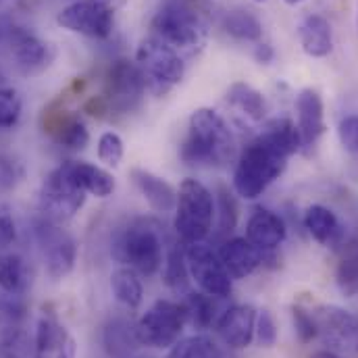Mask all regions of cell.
Returning a JSON list of instances; mask_svg holds the SVG:
<instances>
[{
	"label": "cell",
	"instance_id": "cell-14",
	"mask_svg": "<svg viewBox=\"0 0 358 358\" xmlns=\"http://www.w3.org/2000/svg\"><path fill=\"white\" fill-rule=\"evenodd\" d=\"M76 355L78 344L69 329L52 313H44L36 325L34 358H76Z\"/></svg>",
	"mask_w": 358,
	"mask_h": 358
},
{
	"label": "cell",
	"instance_id": "cell-24",
	"mask_svg": "<svg viewBox=\"0 0 358 358\" xmlns=\"http://www.w3.org/2000/svg\"><path fill=\"white\" fill-rule=\"evenodd\" d=\"M304 227L308 229V234L319 242V244H336L342 236V227H340V221L338 217L321 206V204H313L306 208L304 213Z\"/></svg>",
	"mask_w": 358,
	"mask_h": 358
},
{
	"label": "cell",
	"instance_id": "cell-6",
	"mask_svg": "<svg viewBox=\"0 0 358 358\" xmlns=\"http://www.w3.org/2000/svg\"><path fill=\"white\" fill-rule=\"evenodd\" d=\"M152 29L161 42L169 44L176 50L192 52L204 40L202 21L187 4L179 0H169L157 10L152 19Z\"/></svg>",
	"mask_w": 358,
	"mask_h": 358
},
{
	"label": "cell",
	"instance_id": "cell-37",
	"mask_svg": "<svg viewBox=\"0 0 358 358\" xmlns=\"http://www.w3.org/2000/svg\"><path fill=\"white\" fill-rule=\"evenodd\" d=\"M255 338L259 340L261 346L271 348L277 342V323L268 310L257 313V325H255Z\"/></svg>",
	"mask_w": 358,
	"mask_h": 358
},
{
	"label": "cell",
	"instance_id": "cell-17",
	"mask_svg": "<svg viewBox=\"0 0 358 358\" xmlns=\"http://www.w3.org/2000/svg\"><path fill=\"white\" fill-rule=\"evenodd\" d=\"M255 325H257V310L250 304L229 306L215 323L217 334L221 336L225 346L234 350H242L252 344Z\"/></svg>",
	"mask_w": 358,
	"mask_h": 358
},
{
	"label": "cell",
	"instance_id": "cell-28",
	"mask_svg": "<svg viewBox=\"0 0 358 358\" xmlns=\"http://www.w3.org/2000/svg\"><path fill=\"white\" fill-rule=\"evenodd\" d=\"M336 281L342 294H358V234H355L340 252V263L336 268Z\"/></svg>",
	"mask_w": 358,
	"mask_h": 358
},
{
	"label": "cell",
	"instance_id": "cell-20",
	"mask_svg": "<svg viewBox=\"0 0 358 358\" xmlns=\"http://www.w3.org/2000/svg\"><path fill=\"white\" fill-rule=\"evenodd\" d=\"M298 38L302 50L313 59H323L334 50V34L331 25L323 15H306L298 27Z\"/></svg>",
	"mask_w": 358,
	"mask_h": 358
},
{
	"label": "cell",
	"instance_id": "cell-44",
	"mask_svg": "<svg viewBox=\"0 0 358 358\" xmlns=\"http://www.w3.org/2000/svg\"><path fill=\"white\" fill-rule=\"evenodd\" d=\"M96 2H100V4H104V6H108L110 10L123 8V6L127 4V0H96Z\"/></svg>",
	"mask_w": 358,
	"mask_h": 358
},
{
	"label": "cell",
	"instance_id": "cell-8",
	"mask_svg": "<svg viewBox=\"0 0 358 358\" xmlns=\"http://www.w3.org/2000/svg\"><path fill=\"white\" fill-rule=\"evenodd\" d=\"M86 202V192L69 176L67 165L50 171L42 183L40 210L46 221L65 223L73 219Z\"/></svg>",
	"mask_w": 358,
	"mask_h": 358
},
{
	"label": "cell",
	"instance_id": "cell-9",
	"mask_svg": "<svg viewBox=\"0 0 358 358\" xmlns=\"http://www.w3.org/2000/svg\"><path fill=\"white\" fill-rule=\"evenodd\" d=\"M146 90V80L138 63L129 59H117L106 73V86L102 98L108 104V113L127 115L142 104Z\"/></svg>",
	"mask_w": 358,
	"mask_h": 358
},
{
	"label": "cell",
	"instance_id": "cell-34",
	"mask_svg": "<svg viewBox=\"0 0 358 358\" xmlns=\"http://www.w3.org/2000/svg\"><path fill=\"white\" fill-rule=\"evenodd\" d=\"M215 213H219V236L231 234L238 223V204H236L234 194L225 185H219Z\"/></svg>",
	"mask_w": 358,
	"mask_h": 358
},
{
	"label": "cell",
	"instance_id": "cell-40",
	"mask_svg": "<svg viewBox=\"0 0 358 358\" xmlns=\"http://www.w3.org/2000/svg\"><path fill=\"white\" fill-rule=\"evenodd\" d=\"M4 352L6 358H29V355L34 357V350L29 352V344L23 334L8 336V340L4 342Z\"/></svg>",
	"mask_w": 358,
	"mask_h": 358
},
{
	"label": "cell",
	"instance_id": "cell-47",
	"mask_svg": "<svg viewBox=\"0 0 358 358\" xmlns=\"http://www.w3.org/2000/svg\"><path fill=\"white\" fill-rule=\"evenodd\" d=\"M259 2H265V0H259Z\"/></svg>",
	"mask_w": 358,
	"mask_h": 358
},
{
	"label": "cell",
	"instance_id": "cell-19",
	"mask_svg": "<svg viewBox=\"0 0 358 358\" xmlns=\"http://www.w3.org/2000/svg\"><path fill=\"white\" fill-rule=\"evenodd\" d=\"M246 238L252 242L259 250L268 252L279 248L287 238V227L279 215H275L268 208H257L246 225Z\"/></svg>",
	"mask_w": 358,
	"mask_h": 358
},
{
	"label": "cell",
	"instance_id": "cell-45",
	"mask_svg": "<svg viewBox=\"0 0 358 358\" xmlns=\"http://www.w3.org/2000/svg\"><path fill=\"white\" fill-rule=\"evenodd\" d=\"M310 358H340L338 355H334V352H329V350H321V352H315Z\"/></svg>",
	"mask_w": 358,
	"mask_h": 358
},
{
	"label": "cell",
	"instance_id": "cell-2",
	"mask_svg": "<svg viewBox=\"0 0 358 358\" xmlns=\"http://www.w3.org/2000/svg\"><path fill=\"white\" fill-rule=\"evenodd\" d=\"M236 138L225 119L213 108H198L189 117L179 157L192 167H225L236 157Z\"/></svg>",
	"mask_w": 358,
	"mask_h": 358
},
{
	"label": "cell",
	"instance_id": "cell-21",
	"mask_svg": "<svg viewBox=\"0 0 358 358\" xmlns=\"http://www.w3.org/2000/svg\"><path fill=\"white\" fill-rule=\"evenodd\" d=\"M134 183L146 198V202L157 210V213H169L178 204V192L173 189L171 183H167L163 178L146 171V169H134L131 171Z\"/></svg>",
	"mask_w": 358,
	"mask_h": 358
},
{
	"label": "cell",
	"instance_id": "cell-25",
	"mask_svg": "<svg viewBox=\"0 0 358 358\" xmlns=\"http://www.w3.org/2000/svg\"><path fill=\"white\" fill-rule=\"evenodd\" d=\"M221 27L236 40L242 42H259L263 38V23L255 10L248 8H231L223 15Z\"/></svg>",
	"mask_w": 358,
	"mask_h": 358
},
{
	"label": "cell",
	"instance_id": "cell-22",
	"mask_svg": "<svg viewBox=\"0 0 358 358\" xmlns=\"http://www.w3.org/2000/svg\"><path fill=\"white\" fill-rule=\"evenodd\" d=\"M46 131L65 148L71 150H82L86 148L90 142L88 127L84 125V121L71 113H57L52 119L46 121Z\"/></svg>",
	"mask_w": 358,
	"mask_h": 358
},
{
	"label": "cell",
	"instance_id": "cell-33",
	"mask_svg": "<svg viewBox=\"0 0 358 358\" xmlns=\"http://www.w3.org/2000/svg\"><path fill=\"white\" fill-rule=\"evenodd\" d=\"M25 285V265L17 255L0 257V289L6 294H19Z\"/></svg>",
	"mask_w": 358,
	"mask_h": 358
},
{
	"label": "cell",
	"instance_id": "cell-13",
	"mask_svg": "<svg viewBox=\"0 0 358 358\" xmlns=\"http://www.w3.org/2000/svg\"><path fill=\"white\" fill-rule=\"evenodd\" d=\"M38 242L44 252V265L46 273L52 279H63L67 277L78 261V244L76 240L65 234L63 229L57 227L52 221H42L38 225Z\"/></svg>",
	"mask_w": 358,
	"mask_h": 358
},
{
	"label": "cell",
	"instance_id": "cell-12",
	"mask_svg": "<svg viewBox=\"0 0 358 358\" xmlns=\"http://www.w3.org/2000/svg\"><path fill=\"white\" fill-rule=\"evenodd\" d=\"M317 338L340 350L358 352V315L340 306H319L310 313Z\"/></svg>",
	"mask_w": 358,
	"mask_h": 358
},
{
	"label": "cell",
	"instance_id": "cell-4",
	"mask_svg": "<svg viewBox=\"0 0 358 358\" xmlns=\"http://www.w3.org/2000/svg\"><path fill=\"white\" fill-rule=\"evenodd\" d=\"M215 221V196L198 179H183L178 192L173 227L183 244L204 242Z\"/></svg>",
	"mask_w": 358,
	"mask_h": 358
},
{
	"label": "cell",
	"instance_id": "cell-29",
	"mask_svg": "<svg viewBox=\"0 0 358 358\" xmlns=\"http://www.w3.org/2000/svg\"><path fill=\"white\" fill-rule=\"evenodd\" d=\"M136 327H131L123 319H115L104 329V346L113 358H129L136 348Z\"/></svg>",
	"mask_w": 358,
	"mask_h": 358
},
{
	"label": "cell",
	"instance_id": "cell-3",
	"mask_svg": "<svg viewBox=\"0 0 358 358\" xmlns=\"http://www.w3.org/2000/svg\"><path fill=\"white\" fill-rule=\"evenodd\" d=\"M110 252L117 263L131 267L140 275H155L165 263V248L161 234L144 219L127 223L113 240Z\"/></svg>",
	"mask_w": 358,
	"mask_h": 358
},
{
	"label": "cell",
	"instance_id": "cell-31",
	"mask_svg": "<svg viewBox=\"0 0 358 358\" xmlns=\"http://www.w3.org/2000/svg\"><path fill=\"white\" fill-rule=\"evenodd\" d=\"M167 358H223V350L206 336H189L171 346Z\"/></svg>",
	"mask_w": 358,
	"mask_h": 358
},
{
	"label": "cell",
	"instance_id": "cell-18",
	"mask_svg": "<svg viewBox=\"0 0 358 358\" xmlns=\"http://www.w3.org/2000/svg\"><path fill=\"white\" fill-rule=\"evenodd\" d=\"M217 255L231 279H244L252 275L265 261V252L259 250L252 242H248V238L225 240Z\"/></svg>",
	"mask_w": 358,
	"mask_h": 358
},
{
	"label": "cell",
	"instance_id": "cell-42",
	"mask_svg": "<svg viewBox=\"0 0 358 358\" xmlns=\"http://www.w3.org/2000/svg\"><path fill=\"white\" fill-rule=\"evenodd\" d=\"M15 183V169L8 161L0 159V189H6Z\"/></svg>",
	"mask_w": 358,
	"mask_h": 358
},
{
	"label": "cell",
	"instance_id": "cell-16",
	"mask_svg": "<svg viewBox=\"0 0 358 358\" xmlns=\"http://www.w3.org/2000/svg\"><path fill=\"white\" fill-rule=\"evenodd\" d=\"M10 52L17 63V67L25 76H34L44 71L52 59H55V48L40 40L34 34H27L23 29H10Z\"/></svg>",
	"mask_w": 358,
	"mask_h": 358
},
{
	"label": "cell",
	"instance_id": "cell-43",
	"mask_svg": "<svg viewBox=\"0 0 358 358\" xmlns=\"http://www.w3.org/2000/svg\"><path fill=\"white\" fill-rule=\"evenodd\" d=\"M255 59H257L261 65H268V63L275 59L273 46H271V44H259V46L255 48Z\"/></svg>",
	"mask_w": 358,
	"mask_h": 358
},
{
	"label": "cell",
	"instance_id": "cell-10",
	"mask_svg": "<svg viewBox=\"0 0 358 358\" xmlns=\"http://www.w3.org/2000/svg\"><path fill=\"white\" fill-rule=\"evenodd\" d=\"M183 252L192 281H196V285L204 294L213 298H227L231 294V275L210 246H206L204 242L185 244Z\"/></svg>",
	"mask_w": 358,
	"mask_h": 358
},
{
	"label": "cell",
	"instance_id": "cell-15",
	"mask_svg": "<svg viewBox=\"0 0 358 358\" xmlns=\"http://www.w3.org/2000/svg\"><path fill=\"white\" fill-rule=\"evenodd\" d=\"M296 113H298V134H300V148L310 152L319 138L325 134V106L323 98L317 90H302L296 98Z\"/></svg>",
	"mask_w": 358,
	"mask_h": 358
},
{
	"label": "cell",
	"instance_id": "cell-23",
	"mask_svg": "<svg viewBox=\"0 0 358 358\" xmlns=\"http://www.w3.org/2000/svg\"><path fill=\"white\" fill-rule=\"evenodd\" d=\"M65 165H67L69 176L73 178V181L90 196L106 198L115 192V178L106 169L92 165L88 161H69Z\"/></svg>",
	"mask_w": 358,
	"mask_h": 358
},
{
	"label": "cell",
	"instance_id": "cell-32",
	"mask_svg": "<svg viewBox=\"0 0 358 358\" xmlns=\"http://www.w3.org/2000/svg\"><path fill=\"white\" fill-rule=\"evenodd\" d=\"M163 279L165 283L173 289L187 294L189 287V271L185 263V252L179 250V246H173L167 255H165V263H163Z\"/></svg>",
	"mask_w": 358,
	"mask_h": 358
},
{
	"label": "cell",
	"instance_id": "cell-30",
	"mask_svg": "<svg viewBox=\"0 0 358 358\" xmlns=\"http://www.w3.org/2000/svg\"><path fill=\"white\" fill-rule=\"evenodd\" d=\"M185 323L196 329H208L215 321V298L204 292H187L183 298Z\"/></svg>",
	"mask_w": 358,
	"mask_h": 358
},
{
	"label": "cell",
	"instance_id": "cell-48",
	"mask_svg": "<svg viewBox=\"0 0 358 358\" xmlns=\"http://www.w3.org/2000/svg\"><path fill=\"white\" fill-rule=\"evenodd\" d=\"M0 2H2V0H0Z\"/></svg>",
	"mask_w": 358,
	"mask_h": 358
},
{
	"label": "cell",
	"instance_id": "cell-38",
	"mask_svg": "<svg viewBox=\"0 0 358 358\" xmlns=\"http://www.w3.org/2000/svg\"><path fill=\"white\" fill-rule=\"evenodd\" d=\"M338 134H340L342 146H344L348 152H352V155H357L358 157V115H348V117H344L342 123H340Z\"/></svg>",
	"mask_w": 358,
	"mask_h": 358
},
{
	"label": "cell",
	"instance_id": "cell-36",
	"mask_svg": "<svg viewBox=\"0 0 358 358\" xmlns=\"http://www.w3.org/2000/svg\"><path fill=\"white\" fill-rule=\"evenodd\" d=\"M21 117V96L13 88H0V127L17 125Z\"/></svg>",
	"mask_w": 358,
	"mask_h": 358
},
{
	"label": "cell",
	"instance_id": "cell-11",
	"mask_svg": "<svg viewBox=\"0 0 358 358\" xmlns=\"http://www.w3.org/2000/svg\"><path fill=\"white\" fill-rule=\"evenodd\" d=\"M57 23L73 34L104 40L113 34L115 10L96 0H78L61 8V13L57 15Z\"/></svg>",
	"mask_w": 358,
	"mask_h": 358
},
{
	"label": "cell",
	"instance_id": "cell-46",
	"mask_svg": "<svg viewBox=\"0 0 358 358\" xmlns=\"http://www.w3.org/2000/svg\"><path fill=\"white\" fill-rule=\"evenodd\" d=\"M287 4H298V2H302V0H285Z\"/></svg>",
	"mask_w": 358,
	"mask_h": 358
},
{
	"label": "cell",
	"instance_id": "cell-27",
	"mask_svg": "<svg viewBox=\"0 0 358 358\" xmlns=\"http://www.w3.org/2000/svg\"><path fill=\"white\" fill-rule=\"evenodd\" d=\"M227 102L234 108L242 110L246 117L255 119V121H263L265 115H267V100H265V96L259 90L244 84V82H236V84L229 86V90H227Z\"/></svg>",
	"mask_w": 358,
	"mask_h": 358
},
{
	"label": "cell",
	"instance_id": "cell-39",
	"mask_svg": "<svg viewBox=\"0 0 358 358\" xmlns=\"http://www.w3.org/2000/svg\"><path fill=\"white\" fill-rule=\"evenodd\" d=\"M294 327H296V334L300 338L302 344H308L317 338V329H315V321L310 317V313H306L304 308L300 306H294Z\"/></svg>",
	"mask_w": 358,
	"mask_h": 358
},
{
	"label": "cell",
	"instance_id": "cell-1",
	"mask_svg": "<svg viewBox=\"0 0 358 358\" xmlns=\"http://www.w3.org/2000/svg\"><path fill=\"white\" fill-rule=\"evenodd\" d=\"M298 150L300 134L289 119H275L267 123L263 134L240 155L234 173L236 192L246 200L259 198L285 171L287 159Z\"/></svg>",
	"mask_w": 358,
	"mask_h": 358
},
{
	"label": "cell",
	"instance_id": "cell-7",
	"mask_svg": "<svg viewBox=\"0 0 358 358\" xmlns=\"http://www.w3.org/2000/svg\"><path fill=\"white\" fill-rule=\"evenodd\" d=\"M185 325V310L181 302L157 300L136 323V338L140 346L167 350L176 346Z\"/></svg>",
	"mask_w": 358,
	"mask_h": 358
},
{
	"label": "cell",
	"instance_id": "cell-35",
	"mask_svg": "<svg viewBox=\"0 0 358 358\" xmlns=\"http://www.w3.org/2000/svg\"><path fill=\"white\" fill-rule=\"evenodd\" d=\"M98 159L106 167H117L123 159V140L115 131H104L98 138Z\"/></svg>",
	"mask_w": 358,
	"mask_h": 358
},
{
	"label": "cell",
	"instance_id": "cell-26",
	"mask_svg": "<svg viewBox=\"0 0 358 358\" xmlns=\"http://www.w3.org/2000/svg\"><path fill=\"white\" fill-rule=\"evenodd\" d=\"M110 289L119 304L125 308H138L144 300V285L140 279V273L131 267L115 268L110 275Z\"/></svg>",
	"mask_w": 358,
	"mask_h": 358
},
{
	"label": "cell",
	"instance_id": "cell-5",
	"mask_svg": "<svg viewBox=\"0 0 358 358\" xmlns=\"http://www.w3.org/2000/svg\"><path fill=\"white\" fill-rule=\"evenodd\" d=\"M136 63L146 80V88L157 94H165L176 88L185 73V65L178 50L159 38H146L140 42Z\"/></svg>",
	"mask_w": 358,
	"mask_h": 358
},
{
	"label": "cell",
	"instance_id": "cell-41",
	"mask_svg": "<svg viewBox=\"0 0 358 358\" xmlns=\"http://www.w3.org/2000/svg\"><path fill=\"white\" fill-rule=\"evenodd\" d=\"M17 238V229H15V221L10 215L0 213V246H8L13 244Z\"/></svg>",
	"mask_w": 358,
	"mask_h": 358
}]
</instances>
